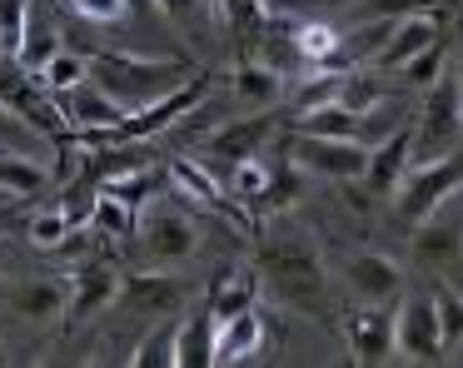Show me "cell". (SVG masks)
<instances>
[{"label": "cell", "mask_w": 463, "mask_h": 368, "mask_svg": "<svg viewBox=\"0 0 463 368\" xmlns=\"http://www.w3.org/2000/svg\"><path fill=\"white\" fill-rule=\"evenodd\" d=\"M274 135V119L269 115H250V119H230V125H220L210 139H204V155H214L220 165H244V159H254L264 149V139Z\"/></svg>", "instance_id": "obj_16"}, {"label": "cell", "mask_w": 463, "mask_h": 368, "mask_svg": "<svg viewBox=\"0 0 463 368\" xmlns=\"http://www.w3.org/2000/svg\"><path fill=\"white\" fill-rule=\"evenodd\" d=\"M294 129L299 135H334V139H364V115L344 109L339 99L334 105H319L309 115H294Z\"/></svg>", "instance_id": "obj_24"}, {"label": "cell", "mask_w": 463, "mask_h": 368, "mask_svg": "<svg viewBox=\"0 0 463 368\" xmlns=\"http://www.w3.org/2000/svg\"><path fill=\"white\" fill-rule=\"evenodd\" d=\"M309 179H314L309 169H304L299 159H294L289 149H284V155H279V165L269 169V189L260 194V204H264V209H274V214H289V209L304 199V189H309Z\"/></svg>", "instance_id": "obj_22"}, {"label": "cell", "mask_w": 463, "mask_h": 368, "mask_svg": "<svg viewBox=\"0 0 463 368\" xmlns=\"http://www.w3.org/2000/svg\"><path fill=\"white\" fill-rule=\"evenodd\" d=\"M344 338H349L354 363L379 368L393 358V318L383 314V304H364L359 314L344 318Z\"/></svg>", "instance_id": "obj_13"}, {"label": "cell", "mask_w": 463, "mask_h": 368, "mask_svg": "<svg viewBox=\"0 0 463 368\" xmlns=\"http://www.w3.org/2000/svg\"><path fill=\"white\" fill-rule=\"evenodd\" d=\"M0 105H11L15 115L31 119L35 129H45L51 139H61L65 129H71L61 115V105H55V95H45L41 75H31L15 55H0Z\"/></svg>", "instance_id": "obj_6"}, {"label": "cell", "mask_w": 463, "mask_h": 368, "mask_svg": "<svg viewBox=\"0 0 463 368\" xmlns=\"http://www.w3.org/2000/svg\"><path fill=\"white\" fill-rule=\"evenodd\" d=\"M260 344H264V318L254 308H244L234 318H214V363H244V358L260 354Z\"/></svg>", "instance_id": "obj_19"}, {"label": "cell", "mask_w": 463, "mask_h": 368, "mask_svg": "<svg viewBox=\"0 0 463 368\" xmlns=\"http://www.w3.org/2000/svg\"><path fill=\"white\" fill-rule=\"evenodd\" d=\"M344 284H349V294L359 298V304H399L409 288H403V269L393 264L389 254H379V249H364V254H349V264H344Z\"/></svg>", "instance_id": "obj_9"}, {"label": "cell", "mask_w": 463, "mask_h": 368, "mask_svg": "<svg viewBox=\"0 0 463 368\" xmlns=\"http://www.w3.org/2000/svg\"><path fill=\"white\" fill-rule=\"evenodd\" d=\"M294 159H299L309 175H324V179H339V184H349V179H364V169H369V145L364 139H334V135H299L294 129L289 145Z\"/></svg>", "instance_id": "obj_7"}, {"label": "cell", "mask_w": 463, "mask_h": 368, "mask_svg": "<svg viewBox=\"0 0 463 368\" xmlns=\"http://www.w3.org/2000/svg\"><path fill=\"white\" fill-rule=\"evenodd\" d=\"M234 95L250 109H274V99L284 95V75L274 65H264V60H244L234 70Z\"/></svg>", "instance_id": "obj_23"}, {"label": "cell", "mask_w": 463, "mask_h": 368, "mask_svg": "<svg viewBox=\"0 0 463 368\" xmlns=\"http://www.w3.org/2000/svg\"><path fill=\"white\" fill-rule=\"evenodd\" d=\"M175 338H180V318H170L160 334L145 338L140 354H135L130 363H135V368H170V363H175Z\"/></svg>", "instance_id": "obj_40"}, {"label": "cell", "mask_w": 463, "mask_h": 368, "mask_svg": "<svg viewBox=\"0 0 463 368\" xmlns=\"http://www.w3.org/2000/svg\"><path fill=\"white\" fill-rule=\"evenodd\" d=\"M339 105L344 109H354V115H369V109H379L383 105V85L369 75V70H359V75H344V85H339Z\"/></svg>", "instance_id": "obj_35"}, {"label": "cell", "mask_w": 463, "mask_h": 368, "mask_svg": "<svg viewBox=\"0 0 463 368\" xmlns=\"http://www.w3.org/2000/svg\"><path fill=\"white\" fill-rule=\"evenodd\" d=\"M61 50V35H55L51 25H35V10H31V25H25V40H21V65L31 70V75H41L45 65H51V55Z\"/></svg>", "instance_id": "obj_34"}, {"label": "cell", "mask_w": 463, "mask_h": 368, "mask_svg": "<svg viewBox=\"0 0 463 368\" xmlns=\"http://www.w3.org/2000/svg\"><path fill=\"white\" fill-rule=\"evenodd\" d=\"M443 65H449V35H439V40H433V45H423L419 55H409V60H403V65H399V75L409 80L413 90H429L433 80L443 75Z\"/></svg>", "instance_id": "obj_32"}, {"label": "cell", "mask_w": 463, "mask_h": 368, "mask_svg": "<svg viewBox=\"0 0 463 368\" xmlns=\"http://www.w3.org/2000/svg\"><path fill=\"white\" fill-rule=\"evenodd\" d=\"M100 189L115 194L120 204H130V209H145L150 194H160V169L155 165H130V169H120V175H105Z\"/></svg>", "instance_id": "obj_25"}, {"label": "cell", "mask_w": 463, "mask_h": 368, "mask_svg": "<svg viewBox=\"0 0 463 368\" xmlns=\"http://www.w3.org/2000/svg\"><path fill=\"white\" fill-rule=\"evenodd\" d=\"M95 224H100V234H135V209L130 204H120L115 194H95Z\"/></svg>", "instance_id": "obj_42"}, {"label": "cell", "mask_w": 463, "mask_h": 368, "mask_svg": "<svg viewBox=\"0 0 463 368\" xmlns=\"http://www.w3.org/2000/svg\"><path fill=\"white\" fill-rule=\"evenodd\" d=\"M170 184H175V194H190V199H200L204 209H224V189L210 179V169H200V165H190V159H170Z\"/></svg>", "instance_id": "obj_28"}, {"label": "cell", "mask_w": 463, "mask_h": 368, "mask_svg": "<svg viewBox=\"0 0 463 368\" xmlns=\"http://www.w3.org/2000/svg\"><path fill=\"white\" fill-rule=\"evenodd\" d=\"M0 189H11L15 199L41 194V189H45V169L35 165L31 155H21V149H5V145H0Z\"/></svg>", "instance_id": "obj_29"}, {"label": "cell", "mask_w": 463, "mask_h": 368, "mask_svg": "<svg viewBox=\"0 0 463 368\" xmlns=\"http://www.w3.org/2000/svg\"><path fill=\"white\" fill-rule=\"evenodd\" d=\"M184 294H190V288L175 274H125L115 304L130 318H170V314H180Z\"/></svg>", "instance_id": "obj_10"}, {"label": "cell", "mask_w": 463, "mask_h": 368, "mask_svg": "<svg viewBox=\"0 0 463 368\" xmlns=\"http://www.w3.org/2000/svg\"><path fill=\"white\" fill-rule=\"evenodd\" d=\"M269 189V165H264L260 155L254 159H244V165H234L230 169V194H240V199H254L260 204V194Z\"/></svg>", "instance_id": "obj_41"}, {"label": "cell", "mask_w": 463, "mask_h": 368, "mask_svg": "<svg viewBox=\"0 0 463 368\" xmlns=\"http://www.w3.org/2000/svg\"><path fill=\"white\" fill-rule=\"evenodd\" d=\"M393 354L409 358V363H439L449 348L439 334V308L429 294H403L399 314H393Z\"/></svg>", "instance_id": "obj_8"}, {"label": "cell", "mask_w": 463, "mask_h": 368, "mask_svg": "<svg viewBox=\"0 0 463 368\" xmlns=\"http://www.w3.org/2000/svg\"><path fill=\"white\" fill-rule=\"evenodd\" d=\"M71 229L75 224H71V214H65V204H61V209H35L25 234H31L35 249H61L65 239H71Z\"/></svg>", "instance_id": "obj_38"}, {"label": "cell", "mask_w": 463, "mask_h": 368, "mask_svg": "<svg viewBox=\"0 0 463 368\" xmlns=\"http://www.w3.org/2000/svg\"><path fill=\"white\" fill-rule=\"evenodd\" d=\"M55 105H61V115H65V125H71V129H115V135H120L125 115H130V109H125L110 90L95 85V80H85V85L55 95Z\"/></svg>", "instance_id": "obj_12"}, {"label": "cell", "mask_w": 463, "mask_h": 368, "mask_svg": "<svg viewBox=\"0 0 463 368\" xmlns=\"http://www.w3.org/2000/svg\"><path fill=\"white\" fill-rule=\"evenodd\" d=\"M200 99H204V80H184V85H175L170 95L150 99V105H140V109H130V115H125V125H120V139H150V135H160V129H170L180 115H190Z\"/></svg>", "instance_id": "obj_11"}, {"label": "cell", "mask_w": 463, "mask_h": 368, "mask_svg": "<svg viewBox=\"0 0 463 368\" xmlns=\"http://www.w3.org/2000/svg\"><path fill=\"white\" fill-rule=\"evenodd\" d=\"M214 363V314L204 308V318L180 324L175 338V368H210Z\"/></svg>", "instance_id": "obj_26"}, {"label": "cell", "mask_w": 463, "mask_h": 368, "mask_svg": "<svg viewBox=\"0 0 463 368\" xmlns=\"http://www.w3.org/2000/svg\"><path fill=\"white\" fill-rule=\"evenodd\" d=\"M254 298H260V278H254L250 269H220V274L210 278L204 308H210L214 318H234V314H244V308H254Z\"/></svg>", "instance_id": "obj_20"}, {"label": "cell", "mask_w": 463, "mask_h": 368, "mask_svg": "<svg viewBox=\"0 0 463 368\" xmlns=\"http://www.w3.org/2000/svg\"><path fill=\"white\" fill-rule=\"evenodd\" d=\"M443 35V20H439V10H413V15H399L393 20V35H389V45L373 55V65L369 70H399L409 55H419L423 45H433V40Z\"/></svg>", "instance_id": "obj_15"}, {"label": "cell", "mask_w": 463, "mask_h": 368, "mask_svg": "<svg viewBox=\"0 0 463 368\" xmlns=\"http://www.w3.org/2000/svg\"><path fill=\"white\" fill-rule=\"evenodd\" d=\"M135 234H140V249L150 264L170 269V264H184L194 259L200 249V224H194L190 209H180L175 199H150L135 219Z\"/></svg>", "instance_id": "obj_4"}, {"label": "cell", "mask_w": 463, "mask_h": 368, "mask_svg": "<svg viewBox=\"0 0 463 368\" xmlns=\"http://www.w3.org/2000/svg\"><path fill=\"white\" fill-rule=\"evenodd\" d=\"M31 10H35L31 0H0V55H21Z\"/></svg>", "instance_id": "obj_39"}, {"label": "cell", "mask_w": 463, "mask_h": 368, "mask_svg": "<svg viewBox=\"0 0 463 368\" xmlns=\"http://www.w3.org/2000/svg\"><path fill=\"white\" fill-rule=\"evenodd\" d=\"M463 139V90L453 75V60L443 65V75L423 90V109L413 115V155L409 165H429V159L453 155V145Z\"/></svg>", "instance_id": "obj_3"}, {"label": "cell", "mask_w": 463, "mask_h": 368, "mask_svg": "<svg viewBox=\"0 0 463 368\" xmlns=\"http://www.w3.org/2000/svg\"><path fill=\"white\" fill-rule=\"evenodd\" d=\"M45 139H51L45 129H35L31 119H21L11 105H0V145H5V149H21V155H35V149H41Z\"/></svg>", "instance_id": "obj_37"}, {"label": "cell", "mask_w": 463, "mask_h": 368, "mask_svg": "<svg viewBox=\"0 0 463 368\" xmlns=\"http://www.w3.org/2000/svg\"><path fill=\"white\" fill-rule=\"evenodd\" d=\"M453 75H458V90H463V40H458V60H453Z\"/></svg>", "instance_id": "obj_45"}, {"label": "cell", "mask_w": 463, "mask_h": 368, "mask_svg": "<svg viewBox=\"0 0 463 368\" xmlns=\"http://www.w3.org/2000/svg\"><path fill=\"white\" fill-rule=\"evenodd\" d=\"M11 308L21 318H31V324H55L61 314H71V284L65 278H21V284L11 288Z\"/></svg>", "instance_id": "obj_17"}, {"label": "cell", "mask_w": 463, "mask_h": 368, "mask_svg": "<svg viewBox=\"0 0 463 368\" xmlns=\"http://www.w3.org/2000/svg\"><path fill=\"white\" fill-rule=\"evenodd\" d=\"M0 363H5V354H0Z\"/></svg>", "instance_id": "obj_49"}, {"label": "cell", "mask_w": 463, "mask_h": 368, "mask_svg": "<svg viewBox=\"0 0 463 368\" xmlns=\"http://www.w3.org/2000/svg\"><path fill=\"white\" fill-rule=\"evenodd\" d=\"M319 5H349V0H319Z\"/></svg>", "instance_id": "obj_48"}, {"label": "cell", "mask_w": 463, "mask_h": 368, "mask_svg": "<svg viewBox=\"0 0 463 368\" xmlns=\"http://www.w3.org/2000/svg\"><path fill=\"white\" fill-rule=\"evenodd\" d=\"M339 85H344V75H334V70H319V75H309L299 90H294V115H309V109H319V105H334L339 99Z\"/></svg>", "instance_id": "obj_36"}, {"label": "cell", "mask_w": 463, "mask_h": 368, "mask_svg": "<svg viewBox=\"0 0 463 368\" xmlns=\"http://www.w3.org/2000/svg\"><path fill=\"white\" fill-rule=\"evenodd\" d=\"M155 10H160L175 30H184L190 40L210 35V30L220 25V5H214V0H155Z\"/></svg>", "instance_id": "obj_27"}, {"label": "cell", "mask_w": 463, "mask_h": 368, "mask_svg": "<svg viewBox=\"0 0 463 368\" xmlns=\"http://www.w3.org/2000/svg\"><path fill=\"white\" fill-rule=\"evenodd\" d=\"M369 15H383V20H399V15H413V10H433L439 0H364Z\"/></svg>", "instance_id": "obj_44"}, {"label": "cell", "mask_w": 463, "mask_h": 368, "mask_svg": "<svg viewBox=\"0 0 463 368\" xmlns=\"http://www.w3.org/2000/svg\"><path fill=\"white\" fill-rule=\"evenodd\" d=\"M71 10L80 20H95V25H115V20L130 15V5H125V0H71Z\"/></svg>", "instance_id": "obj_43"}, {"label": "cell", "mask_w": 463, "mask_h": 368, "mask_svg": "<svg viewBox=\"0 0 463 368\" xmlns=\"http://www.w3.org/2000/svg\"><path fill=\"white\" fill-rule=\"evenodd\" d=\"M90 80V55H75V50H55L51 55V65L41 70V85L51 90V95H65V90H75V85H85Z\"/></svg>", "instance_id": "obj_31"}, {"label": "cell", "mask_w": 463, "mask_h": 368, "mask_svg": "<svg viewBox=\"0 0 463 368\" xmlns=\"http://www.w3.org/2000/svg\"><path fill=\"white\" fill-rule=\"evenodd\" d=\"M458 184H463V165L453 155H443V159H429V165H409L403 169V179L393 184V214L403 219V224H423L429 214H439L443 204H449L453 194H458Z\"/></svg>", "instance_id": "obj_5"}, {"label": "cell", "mask_w": 463, "mask_h": 368, "mask_svg": "<svg viewBox=\"0 0 463 368\" xmlns=\"http://www.w3.org/2000/svg\"><path fill=\"white\" fill-rule=\"evenodd\" d=\"M15 204V194H11V189H0V209H11Z\"/></svg>", "instance_id": "obj_47"}, {"label": "cell", "mask_w": 463, "mask_h": 368, "mask_svg": "<svg viewBox=\"0 0 463 368\" xmlns=\"http://www.w3.org/2000/svg\"><path fill=\"white\" fill-rule=\"evenodd\" d=\"M115 294H120V284H115L110 269L85 264L80 274H75V284H71V318H90V314H100V308H110Z\"/></svg>", "instance_id": "obj_21"}, {"label": "cell", "mask_w": 463, "mask_h": 368, "mask_svg": "<svg viewBox=\"0 0 463 368\" xmlns=\"http://www.w3.org/2000/svg\"><path fill=\"white\" fill-rule=\"evenodd\" d=\"M289 35H294V45H299V55L314 60V65H334V60H339V50H344L339 30L324 25V20H299Z\"/></svg>", "instance_id": "obj_30"}, {"label": "cell", "mask_w": 463, "mask_h": 368, "mask_svg": "<svg viewBox=\"0 0 463 368\" xmlns=\"http://www.w3.org/2000/svg\"><path fill=\"white\" fill-rule=\"evenodd\" d=\"M260 288H269L289 308H319L324 304V259L314 239L299 229H274L260 244Z\"/></svg>", "instance_id": "obj_1"}, {"label": "cell", "mask_w": 463, "mask_h": 368, "mask_svg": "<svg viewBox=\"0 0 463 368\" xmlns=\"http://www.w3.org/2000/svg\"><path fill=\"white\" fill-rule=\"evenodd\" d=\"M458 254H463L458 224H449V219H439V214H429L423 224H413V259H419L423 269L449 274V269H458Z\"/></svg>", "instance_id": "obj_18"}, {"label": "cell", "mask_w": 463, "mask_h": 368, "mask_svg": "<svg viewBox=\"0 0 463 368\" xmlns=\"http://www.w3.org/2000/svg\"><path fill=\"white\" fill-rule=\"evenodd\" d=\"M409 155H413V119H403V125L389 129L379 145H369V169H364L369 194H393V184H399L403 169H409Z\"/></svg>", "instance_id": "obj_14"}, {"label": "cell", "mask_w": 463, "mask_h": 368, "mask_svg": "<svg viewBox=\"0 0 463 368\" xmlns=\"http://www.w3.org/2000/svg\"><path fill=\"white\" fill-rule=\"evenodd\" d=\"M429 298H433V308H439V334H443V348H458V344H463V294L449 284V278H439Z\"/></svg>", "instance_id": "obj_33"}, {"label": "cell", "mask_w": 463, "mask_h": 368, "mask_svg": "<svg viewBox=\"0 0 463 368\" xmlns=\"http://www.w3.org/2000/svg\"><path fill=\"white\" fill-rule=\"evenodd\" d=\"M130 10H155V0H125Z\"/></svg>", "instance_id": "obj_46"}, {"label": "cell", "mask_w": 463, "mask_h": 368, "mask_svg": "<svg viewBox=\"0 0 463 368\" xmlns=\"http://www.w3.org/2000/svg\"><path fill=\"white\" fill-rule=\"evenodd\" d=\"M90 80L100 90H110L125 109H140L150 99L170 95L175 85L190 80L184 60H150V55H130V50H100L90 55Z\"/></svg>", "instance_id": "obj_2"}]
</instances>
